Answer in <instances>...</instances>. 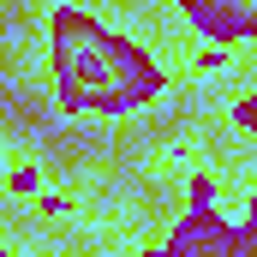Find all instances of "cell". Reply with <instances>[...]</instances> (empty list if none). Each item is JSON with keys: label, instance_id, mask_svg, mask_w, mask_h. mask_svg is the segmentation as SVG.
Instances as JSON below:
<instances>
[{"label": "cell", "instance_id": "obj_1", "mask_svg": "<svg viewBox=\"0 0 257 257\" xmlns=\"http://www.w3.org/2000/svg\"><path fill=\"white\" fill-rule=\"evenodd\" d=\"M60 90L84 108H120L144 90L138 60L120 42H108L102 30H90L84 18H60Z\"/></svg>", "mask_w": 257, "mask_h": 257}, {"label": "cell", "instance_id": "obj_2", "mask_svg": "<svg viewBox=\"0 0 257 257\" xmlns=\"http://www.w3.org/2000/svg\"><path fill=\"white\" fill-rule=\"evenodd\" d=\"M203 12H209V24H221V30H245L257 12V0H197Z\"/></svg>", "mask_w": 257, "mask_h": 257}, {"label": "cell", "instance_id": "obj_3", "mask_svg": "<svg viewBox=\"0 0 257 257\" xmlns=\"http://www.w3.org/2000/svg\"><path fill=\"white\" fill-rule=\"evenodd\" d=\"M203 257H245V245H215V239H209V251Z\"/></svg>", "mask_w": 257, "mask_h": 257}]
</instances>
